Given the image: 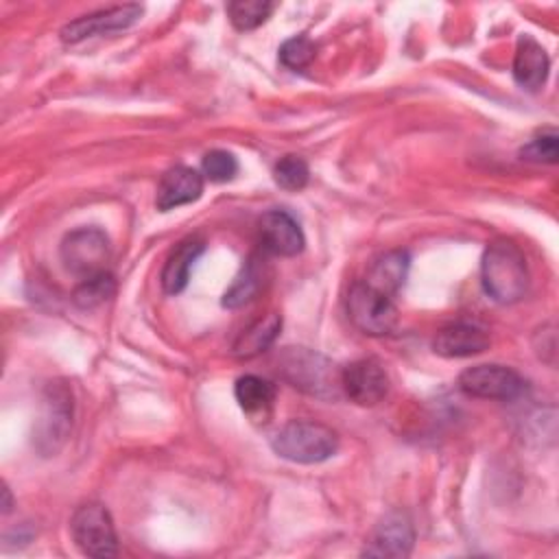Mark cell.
Instances as JSON below:
<instances>
[{"instance_id": "obj_1", "label": "cell", "mask_w": 559, "mask_h": 559, "mask_svg": "<svg viewBox=\"0 0 559 559\" xmlns=\"http://www.w3.org/2000/svg\"><path fill=\"white\" fill-rule=\"evenodd\" d=\"M480 282L493 301H520L528 288V266L520 247L507 238L493 240L480 260Z\"/></svg>"}, {"instance_id": "obj_2", "label": "cell", "mask_w": 559, "mask_h": 559, "mask_svg": "<svg viewBox=\"0 0 559 559\" xmlns=\"http://www.w3.org/2000/svg\"><path fill=\"white\" fill-rule=\"evenodd\" d=\"M271 448L277 456L290 463L314 465L336 454L338 437L325 424L293 419L275 430L271 437Z\"/></svg>"}, {"instance_id": "obj_3", "label": "cell", "mask_w": 559, "mask_h": 559, "mask_svg": "<svg viewBox=\"0 0 559 559\" xmlns=\"http://www.w3.org/2000/svg\"><path fill=\"white\" fill-rule=\"evenodd\" d=\"M280 371L295 389L317 397H336L341 391V371L325 356L304 347H288L280 356Z\"/></svg>"}, {"instance_id": "obj_4", "label": "cell", "mask_w": 559, "mask_h": 559, "mask_svg": "<svg viewBox=\"0 0 559 559\" xmlns=\"http://www.w3.org/2000/svg\"><path fill=\"white\" fill-rule=\"evenodd\" d=\"M72 428V393L61 382H50L41 397V408L35 419L33 443L44 456L57 454Z\"/></svg>"}, {"instance_id": "obj_5", "label": "cell", "mask_w": 559, "mask_h": 559, "mask_svg": "<svg viewBox=\"0 0 559 559\" xmlns=\"http://www.w3.org/2000/svg\"><path fill=\"white\" fill-rule=\"evenodd\" d=\"M70 535L74 546L87 557H114L118 552V535L109 511L98 502L81 504L70 518Z\"/></svg>"}, {"instance_id": "obj_6", "label": "cell", "mask_w": 559, "mask_h": 559, "mask_svg": "<svg viewBox=\"0 0 559 559\" xmlns=\"http://www.w3.org/2000/svg\"><path fill=\"white\" fill-rule=\"evenodd\" d=\"M59 253H61L63 266L72 275L85 280L90 275L107 271L105 266H107V260L111 253V245L103 229L79 227L63 236Z\"/></svg>"}, {"instance_id": "obj_7", "label": "cell", "mask_w": 559, "mask_h": 559, "mask_svg": "<svg viewBox=\"0 0 559 559\" xmlns=\"http://www.w3.org/2000/svg\"><path fill=\"white\" fill-rule=\"evenodd\" d=\"M347 317L362 334L384 336L393 332L397 323V308L391 297L358 282L347 293Z\"/></svg>"}, {"instance_id": "obj_8", "label": "cell", "mask_w": 559, "mask_h": 559, "mask_svg": "<svg viewBox=\"0 0 559 559\" xmlns=\"http://www.w3.org/2000/svg\"><path fill=\"white\" fill-rule=\"evenodd\" d=\"M459 389L472 397L509 402L522 395L524 380L515 369L504 365H474L461 371Z\"/></svg>"}, {"instance_id": "obj_9", "label": "cell", "mask_w": 559, "mask_h": 559, "mask_svg": "<svg viewBox=\"0 0 559 559\" xmlns=\"http://www.w3.org/2000/svg\"><path fill=\"white\" fill-rule=\"evenodd\" d=\"M142 11L144 9L140 4H122V7H109V9H100V11L81 15L61 28V41L79 44V41L96 37V35H109V33L124 31L142 17Z\"/></svg>"}, {"instance_id": "obj_10", "label": "cell", "mask_w": 559, "mask_h": 559, "mask_svg": "<svg viewBox=\"0 0 559 559\" xmlns=\"http://www.w3.org/2000/svg\"><path fill=\"white\" fill-rule=\"evenodd\" d=\"M341 391L358 406H373L389 393V376L376 358H360L341 369Z\"/></svg>"}, {"instance_id": "obj_11", "label": "cell", "mask_w": 559, "mask_h": 559, "mask_svg": "<svg viewBox=\"0 0 559 559\" xmlns=\"http://www.w3.org/2000/svg\"><path fill=\"white\" fill-rule=\"evenodd\" d=\"M415 544V528L404 511L384 513L373 526L362 555L367 557H408Z\"/></svg>"}, {"instance_id": "obj_12", "label": "cell", "mask_w": 559, "mask_h": 559, "mask_svg": "<svg viewBox=\"0 0 559 559\" xmlns=\"http://www.w3.org/2000/svg\"><path fill=\"white\" fill-rule=\"evenodd\" d=\"M260 242L266 253L280 255V258H293L304 251L306 238L299 227V223L284 210H269L260 223Z\"/></svg>"}, {"instance_id": "obj_13", "label": "cell", "mask_w": 559, "mask_h": 559, "mask_svg": "<svg viewBox=\"0 0 559 559\" xmlns=\"http://www.w3.org/2000/svg\"><path fill=\"white\" fill-rule=\"evenodd\" d=\"M201 194H203V175L190 166H173L162 175L157 183L155 205L162 212H168L179 205L194 203Z\"/></svg>"}, {"instance_id": "obj_14", "label": "cell", "mask_w": 559, "mask_h": 559, "mask_svg": "<svg viewBox=\"0 0 559 559\" xmlns=\"http://www.w3.org/2000/svg\"><path fill=\"white\" fill-rule=\"evenodd\" d=\"M489 347V334L474 323H450L441 328L432 338L435 354L443 358H467Z\"/></svg>"}, {"instance_id": "obj_15", "label": "cell", "mask_w": 559, "mask_h": 559, "mask_svg": "<svg viewBox=\"0 0 559 559\" xmlns=\"http://www.w3.org/2000/svg\"><path fill=\"white\" fill-rule=\"evenodd\" d=\"M548 70H550V59H548L544 46L535 37L522 35L518 39L515 55H513L515 83L528 92H535L546 83Z\"/></svg>"}, {"instance_id": "obj_16", "label": "cell", "mask_w": 559, "mask_h": 559, "mask_svg": "<svg viewBox=\"0 0 559 559\" xmlns=\"http://www.w3.org/2000/svg\"><path fill=\"white\" fill-rule=\"evenodd\" d=\"M203 240L197 236H188L183 238L166 258L164 269H162V288L168 295H177L186 288L188 280H190V271L192 264L197 262V258L203 253Z\"/></svg>"}, {"instance_id": "obj_17", "label": "cell", "mask_w": 559, "mask_h": 559, "mask_svg": "<svg viewBox=\"0 0 559 559\" xmlns=\"http://www.w3.org/2000/svg\"><path fill=\"white\" fill-rule=\"evenodd\" d=\"M408 266H411L408 251H404V249L386 251L371 262L365 284L384 293L386 297H393L404 286V282L408 277Z\"/></svg>"}, {"instance_id": "obj_18", "label": "cell", "mask_w": 559, "mask_h": 559, "mask_svg": "<svg viewBox=\"0 0 559 559\" xmlns=\"http://www.w3.org/2000/svg\"><path fill=\"white\" fill-rule=\"evenodd\" d=\"M280 330H282V317L277 312H269L266 317L253 321L249 328H245L238 334V338L234 341L231 354L236 358H253L275 343Z\"/></svg>"}, {"instance_id": "obj_19", "label": "cell", "mask_w": 559, "mask_h": 559, "mask_svg": "<svg viewBox=\"0 0 559 559\" xmlns=\"http://www.w3.org/2000/svg\"><path fill=\"white\" fill-rule=\"evenodd\" d=\"M234 395L247 415H264L275 400V384L266 378L247 373L234 384Z\"/></svg>"}, {"instance_id": "obj_20", "label": "cell", "mask_w": 559, "mask_h": 559, "mask_svg": "<svg viewBox=\"0 0 559 559\" xmlns=\"http://www.w3.org/2000/svg\"><path fill=\"white\" fill-rule=\"evenodd\" d=\"M262 280H264V266L260 264V260L255 255H251L245 262V266L240 269V273L236 275V280L231 282V286L225 290L223 306L225 308H240V306L249 304L260 293Z\"/></svg>"}, {"instance_id": "obj_21", "label": "cell", "mask_w": 559, "mask_h": 559, "mask_svg": "<svg viewBox=\"0 0 559 559\" xmlns=\"http://www.w3.org/2000/svg\"><path fill=\"white\" fill-rule=\"evenodd\" d=\"M114 293H116V280L109 271H103L81 280V284L72 293V299L79 308L90 310L105 304L109 297H114Z\"/></svg>"}, {"instance_id": "obj_22", "label": "cell", "mask_w": 559, "mask_h": 559, "mask_svg": "<svg viewBox=\"0 0 559 559\" xmlns=\"http://www.w3.org/2000/svg\"><path fill=\"white\" fill-rule=\"evenodd\" d=\"M273 11H275V4L266 0H236L227 4L229 22L238 31H253L262 26Z\"/></svg>"}, {"instance_id": "obj_23", "label": "cell", "mask_w": 559, "mask_h": 559, "mask_svg": "<svg viewBox=\"0 0 559 559\" xmlns=\"http://www.w3.org/2000/svg\"><path fill=\"white\" fill-rule=\"evenodd\" d=\"M273 177H275V183L284 190H290V192H297L301 188H306L308 183V177H310V170H308V164L299 157V155H284L275 168H273Z\"/></svg>"}, {"instance_id": "obj_24", "label": "cell", "mask_w": 559, "mask_h": 559, "mask_svg": "<svg viewBox=\"0 0 559 559\" xmlns=\"http://www.w3.org/2000/svg\"><path fill=\"white\" fill-rule=\"evenodd\" d=\"M317 57V46L306 35H295L280 46V63L288 70H304Z\"/></svg>"}, {"instance_id": "obj_25", "label": "cell", "mask_w": 559, "mask_h": 559, "mask_svg": "<svg viewBox=\"0 0 559 559\" xmlns=\"http://www.w3.org/2000/svg\"><path fill=\"white\" fill-rule=\"evenodd\" d=\"M201 168H203V175L214 181V183H225V181H231L238 173V159L229 153V151H223V148H214L210 153L203 155V162H201Z\"/></svg>"}, {"instance_id": "obj_26", "label": "cell", "mask_w": 559, "mask_h": 559, "mask_svg": "<svg viewBox=\"0 0 559 559\" xmlns=\"http://www.w3.org/2000/svg\"><path fill=\"white\" fill-rule=\"evenodd\" d=\"M522 159L535 162V164H555L557 162V133L555 131H542L535 138H531L520 148Z\"/></svg>"}, {"instance_id": "obj_27", "label": "cell", "mask_w": 559, "mask_h": 559, "mask_svg": "<svg viewBox=\"0 0 559 559\" xmlns=\"http://www.w3.org/2000/svg\"><path fill=\"white\" fill-rule=\"evenodd\" d=\"M2 493H4V504H2V511H4V513H9V511H11V493H9V487H4V489H2Z\"/></svg>"}]
</instances>
